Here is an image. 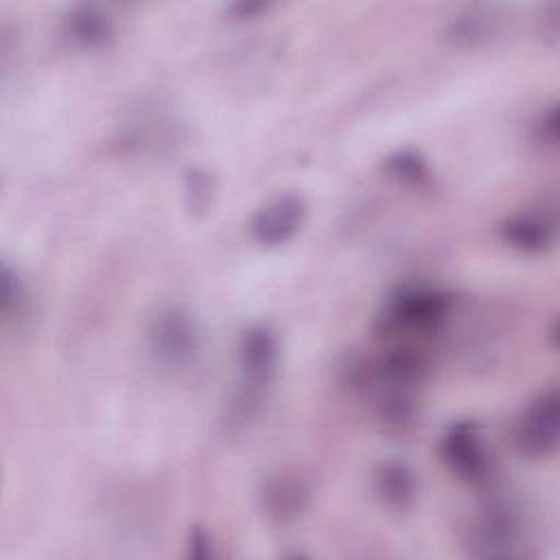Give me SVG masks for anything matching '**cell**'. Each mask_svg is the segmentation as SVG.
I'll list each match as a JSON object with an SVG mask.
<instances>
[{"instance_id": "6da1fadb", "label": "cell", "mask_w": 560, "mask_h": 560, "mask_svg": "<svg viewBox=\"0 0 560 560\" xmlns=\"http://www.w3.org/2000/svg\"><path fill=\"white\" fill-rule=\"evenodd\" d=\"M451 295L431 284H402L394 289L376 317V335L394 343L416 346L438 335L451 315Z\"/></svg>"}, {"instance_id": "7a4b0ae2", "label": "cell", "mask_w": 560, "mask_h": 560, "mask_svg": "<svg viewBox=\"0 0 560 560\" xmlns=\"http://www.w3.org/2000/svg\"><path fill=\"white\" fill-rule=\"evenodd\" d=\"M280 346L269 326L256 324L241 332L238 339V368L241 381L230 405V422H249L265 402L267 392L278 372Z\"/></svg>"}, {"instance_id": "3957f363", "label": "cell", "mask_w": 560, "mask_h": 560, "mask_svg": "<svg viewBox=\"0 0 560 560\" xmlns=\"http://www.w3.org/2000/svg\"><path fill=\"white\" fill-rule=\"evenodd\" d=\"M151 359L166 370L190 365L201 350V332L195 317L182 306L160 308L149 324Z\"/></svg>"}, {"instance_id": "277c9868", "label": "cell", "mask_w": 560, "mask_h": 560, "mask_svg": "<svg viewBox=\"0 0 560 560\" xmlns=\"http://www.w3.org/2000/svg\"><path fill=\"white\" fill-rule=\"evenodd\" d=\"M523 525L505 499H490L468 525L466 545L477 558H514L521 553Z\"/></svg>"}, {"instance_id": "5b68a950", "label": "cell", "mask_w": 560, "mask_h": 560, "mask_svg": "<svg viewBox=\"0 0 560 560\" xmlns=\"http://www.w3.org/2000/svg\"><path fill=\"white\" fill-rule=\"evenodd\" d=\"M560 429V396L549 387L534 396L516 416L512 427L514 448L529 459H545L558 448Z\"/></svg>"}, {"instance_id": "8992f818", "label": "cell", "mask_w": 560, "mask_h": 560, "mask_svg": "<svg viewBox=\"0 0 560 560\" xmlns=\"http://www.w3.org/2000/svg\"><path fill=\"white\" fill-rule=\"evenodd\" d=\"M440 457L464 483L483 486L490 479L492 459L475 420H457L442 433Z\"/></svg>"}, {"instance_id": "52a82bcc", "label": "cell", "mask_w": 560, "mask_h": 560, "mask_svg": "<svg viewBox=\"0 0 560 560\" xmlns=\"http://www.w3.org/2000/svg\"><path fill=\"white\" fill-rule=\"evenodd\" d=\"M306 221V201L298 192H284L262 203L249 219V234L262 247L289 243Z\"/></svg>"}, {"instance_id": "ba28073f", "label": "cell", "mask_w": 560, "mask_h": 560, "mask_svg": "<svg viewBox=\"0 0 560 560\" xmlns=\"http://www.w3.org/2000/svg\"><path fill=\"white\" fill-rule=\"evenodd\" d=\"M258 503L271 523H293L306 512L311 503V486L300 475L278 472L262 481L258 490Z\"/></svg>"}, {"instance_id": "9c48e42d", "label": "cell", "mask_w": 560, "mask_h": 560, "mask_svg": "<svg viewBox=\"0 0 560 560\" xmlns=\"http://www.w3.org/2000/svg\"><path fill=\"white\" fill-rule=\"evenodd\" d=\"M499 236L523 254H542L556 243V223L547 212L525 210L501 221Z\"/></svg>"}, {"instance_id": "30bf717a", "label": "cell", "mask_w": 560, "mask_h": 560, "mask_svg": "<svg viewBox=\"0 0 560 560\" xmlns=\"http://www.w3.org/2000/svg\"><path fill=\"white\" fill-rule=\"evenodd\" d=\"M63 28L70 42L85 50L105 48L116 33L114 18L103 7L92 2L74 4L63 18Z\"/></svg>"}, {"instance_id": "8fae6325", "label": "cell", "mask_w": 560, "mask_h": 560, "mask_svg": "<svg viewBox=\"0 0 560 560\" xmlns=\"http://www.w3.org/2000/svg\"><path fill=\"white\" fill-rule=\"evenodd\" d=\"M374 492L383 505L407 510L418 497V477L407 462L387 459L374 472Z\"/></svg>"}, {"instance_id": "7c38bea8", "label": "cell", "mask_w": 560, "mask_h": 560, "mask_svg": "<svg viewBox=\"0 0 560 560\" xmlns=\"http://www.w3.org/2000/svg\"><path fill=\"white\" fill-rule=\"evenodd\" d=\"M184 206L190 217H203L217 197L214 175L203 166H190L184 173Z\"/></svg>"}, {"instance_id": "4fadbf2b", "label": "cell", "mask_w": 560, "mask_h": 560, "mask_svg": "<svg viewBox=\"0 0 560 560\" xmlns=\"http://www.w3.org/2000/svg\"><path fill=\"white\" fill-rule=\"evenodd\" d=\"M383 171L407 186H424L431 182V166L424 155L413 149H398L383 160Z\"/></svg>"}, {"instance_id": "5bb4252c", "label": "cell", "mask_w": 560, "mask_h": 560, "mask_svg": "<svg viewBox=\"0 0 560 560\" xmlns=\"http://www.w3.org/2000/svg\"><path fill=\"white\" fill-rule=\"evenodd\" d=\"M492 15L483 9H468L455 20H451L446 28V37L457 46H479L492 33Z\"/></svg>"}, {"instance_id": "9a60e30c", "label": "cell", "mask_w": 560, "mask_h": 560, "mask_svg": "<svg viewBox=\"0 0 560 560\" xmlns=\"http://www.w3.org/2000/svg\"><path fill=\"white\" fill-rule=\"evenodd\" d=\"M26 295H28L26 284L20 278V273L9 262H2V269H0V313H2L4 322L22 317V313L26 308V302H28Z\"/></svg>"}, {"instance_id": "2e32d148", "label": "cell", "mask_w": 560, "mask_h": 560, "mask_svg": "<svg viewBox=\"0 0 560 560\" xmlns=\"http://www.w3.org/2000/svg\"><path fill=\"white\" fill-rule=\"evenodd\" d=\"M186 556L195 560L214 558V542L210 532L203 525H192L186 536Z\"/></svg>"}, {"instance_id": "e0dca14e", "label": "cell", "mask_w": 560, "mask_h": 560, "mask_svg": "<svg viewBox=\"0 0 560 560\" xmlns=\"http://www.w3.org/2000/svg\"><path fill=\"white\" fill-rule=\"evenodd\" d=\"M536 136L545 144H558V105H549L536 120Z\"/></svg>"}, {"instance_id": "ac0fdd59", "label": "cell", "mask_w": 560, "mask_h": 560, "mask_svg": "<svg viewBox=\"0 0 560 560\" xmlns=\"http://www.w3.org/2000/svg\"><path fill=\"white\" fill-rule=\"evenodd\" d=\"M269 9H271V4L260 2V0H238L228 7V11L234 20H254V18L267 13Z\"/></svg>"}]
</instances>
